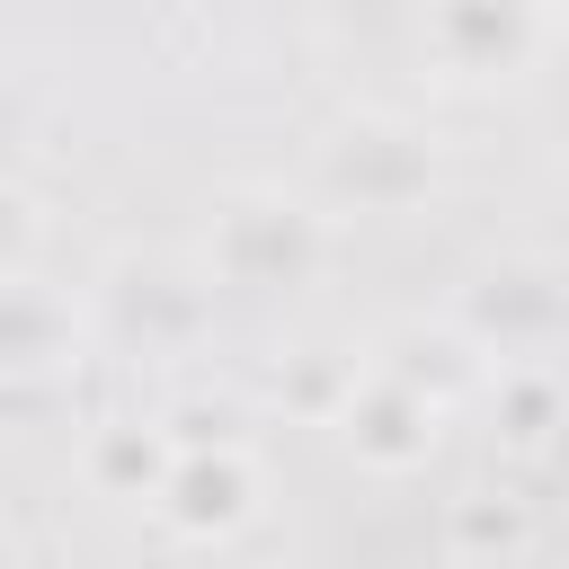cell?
Listing matches in <instances>:
<instances>
[{
	"mask_svg": "<svg viewBox=\"0 0 569 569\" xmlns=\"http://www.w3.org/2000/svg\"><path fill=\"white\" fill-rule=\"evenodd\" d=\"M178 489H187V498H178L187 525H222V516L240 507V471H231V462H187Z\"/></svg>",
	"mask_w": 569,
	"mask_h": 569,
	"instance_id": "obj_1",
	"label": "cell"
}]
</instances>
